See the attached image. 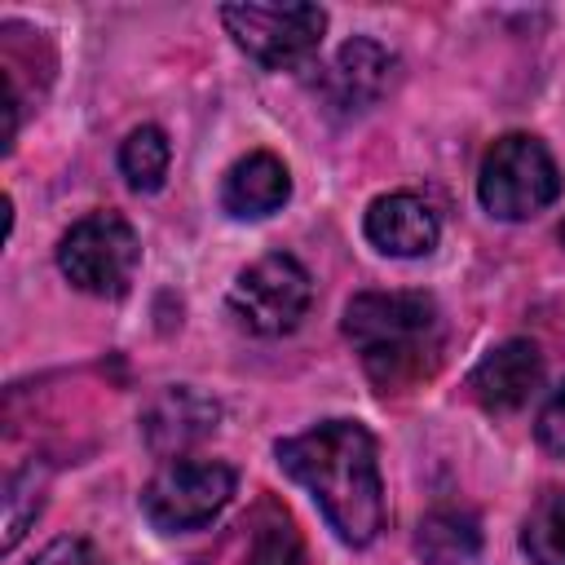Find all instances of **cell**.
<instances>
[{
	"label": "cell",
	"instance_id": "1",
	"mask_svg": "<svg viewBox=\"0 0 565 565\" xmlns=\"http://www.w3.org/2000/svg\"><path fill=\"white\" fill-rule=\"evenodd\" d=\"M282 472L309 490L340 543L366 547L384 530V481L375 437L358 419H322L278 441Z\"/></svg>",
	"mask_w": 565,
	"mask_h": 565
},
{
	"label": "cell",
	"instance_id": "2",
	"mask_svg": "<svg viewBox=\"0 0 565 565\" xmlns=\"http://www.w3.org/2000/svg\"><path fill=\"white\" fill-rule=\"evenodd\" d=\"M344 335L358 344L375 388L397 393L437 371L446 327L424 291H362L344 309Z\"/></svg>",
	"mask_w": 565,
	"mask_h": 565
},
{
	"label": "cell",
	"instance_id": "3",
	"mask_svg": "<svg viewBox=\"0 0 565 565\" xmlns=\"http://www.w3.org/2000/svg\"><path fill=\"white\" fill-rule=\"evenodd\" d=\"M561 194V168L547 146L530 132L499 137L477 172V199L499 221H530Z\"/></svg>",
	"mask_w": 565,
	"mask_h": 565
},
{
	"label": "cell",
	"instance_id": "4",
	"mask_svg": "<svg viewBox=\"0 0 565 565\" xmlns=\"http://www.w3.org/2000/svg\"><path fill=\"white\" fill-rule=\"evenodd\" d=\"M137 265H141V243L119 212H88L57 243L62 278L102 300L124 296L137 278Z\"/></svg>",
	"mask_w": 565,
	"mask_h": 565
},
{
	"label": "cell",
	"instance_id": "5",
	"mask_svg": "<svg viewBox=\"0 0 565 565\" xmlns=\"http://www.w3.org/2000/svg\"><path fill=\"white\" fill-rule=\"evenodd\" d=\"M225 31L234 35V44L260 62L265 71H291L300 62H309L322 44L327 31V13L318 4H225L221 9Z\"/></svg>",
	"mask_w": 565,
	"mask_h": 565
},
{
	"label": "cell",
	"instance_id": "6",
	"mask_svg": "<svg viewBox=\"0 0 565 565\" xmlns=\"http://www.w3.org/2000/svg\"><path fill=\"white\" fill-rule=\"evenodd\" d=\"M234 499V468L221 459H168L141 490V512L154 530H203Z\"/></svg>",
	"mask_w": 565,
	"mask_h": 565
},
{
	"label": "cell",
	"instance_id": "7",
	"mask_svg": "<svg viewBox=\"0 0 565 565\" xmlns=\"http://www.w3.org/2000/svg\"><path fill=\"white\" fill-rule=\"evenodd\" d=\"M309 300H313V278L287 252H269V256L252 260L247 269H238L234 287H230V313L256 335L296 331Z\"/></svg>",
	"mask_w": 565,
	"mask_h": 565
},
{
	"label": "cell",
	"instance_id": "8",
	"mask_svg": "<svg viewBox=\"0 0 565 565\" xmlns=\"http://www.w3.org/2000/svg\"><path fill=\"white\" fill-rule=\"evenodd\" d=\"M393 71L397 57L371 40V35H353L340 44V53L331 57V66L322 71V102L331 115H362L371 110L388 88H393Z\"/></svg>",
	"mask_w": 565,
	"mask_h": 565
},
{
	"label": "cell",
	"instance_id": "9",
	"mask_svg": "<svg viewBox=\"0 0 565 565\" xmlns=\"http://www.w3.org/2000/svg\"><path fill=\"white\" fill-rule=\"evenodd\" d=\"M539 384H543V353L530 340H503L468 371V393L494 415L521 411L539 393Z\"/></svg>",
	"mask_w": 565,
	"mask_h": 565
},
{
	"label": "cell",
	"instance_id": "10",
	"mask_svg": "<svg viewBox=\"0 0 565 565\" xmlns=\"http://www.w3.org/2000/svg\"><path fill=\"white\" fill-rule=\"evenodd\" d=\"M362 234H366V243H371L375 252H384V256H428V252L437 247L441 225H437V212H433L424 199L397 190V194H380V199L366 207Z\"/></svg>",
	"mask_w": 565,
	"mask_h": 565
},
{
	"label": "cell",
	"instance_id": "11",
	"mask_svg": "<svg viewBox=\"0 0 565 565\" xmlns=\"http://www.w3.org/2000/svg\"><path fill=\"white\" fill-rule=\"evenodd\" d=\"M291 199V172L278 154L269 150H252L243 154L225 181H221V207L234 216V221H260V216H274L282 203Z\"/></svg>",
	"mask_w": 565,
	"mask_h": 565
},
{
	"label": "cell",
	"instance_id": "12",
	"mask_svg": "<svg viewBox=\"0 0 565 565\" xmlns=\"http://www.w3.org/2000/svg\"><path fill=\"white\" fill-rule=\"evenodd\" d=\"M216 419H221V406L212 397H203L190 384H177L146 411L141 428H146V441L154 455H172V450H185L190 441L207 437L216 428Z\"/></svg>",
	"mask_w": 565,
	"mask_h": 565
},
{
	"label": "cell",
	"instance_id": "13",
	"mask_svg": "<svg viewBox=\"0 0 565 565\" xmlns=\"http://www.w3.org/2000/svg\"><path fill=\"white\" fill-rule=\"evenodd\" d=\"M481 547V530L463 512H433L415 530V552L424 565H468Z\"/></svg>",
	"mask_w": 565,
	"mask_h": 565
},
{
	"label": "cell",
	"instance_id": "14",
	"mask_svg": "<svg viewBox=\"0 0 565 565\" xmlns=\"http://www.w3.org/2000/svg\"><path fill=\"white\" fill-rule=\"evenodd\" d=\"M252 543L243 565H300V534L278 503H260L252 516Z\"/></svg>",
	"mask_w": 565,
	"mask_h": 565
},
{
	"label": "cell",
	"instance_id": "15",
	"mask_svg": "<svg viewBox=\"0 0 565 565\" xmlns=\"http://www.w3.org/2000/svg\"><path fill=\"white\" fill-rule=\"evenodd\" d=\"M168 159H172L168 137H163V128H154V124L132 128V132L124 137V146H119V172H124V181H128L132 190H141V194H150V190L163 185Z\"/></svg>",
	"mask_w": 565,
	"mask_h": 565
},
{
	"label": "cell",
	"instance_id": "16",
	"mask_svg": "<svg viewBox=\"0 0 565 565\" xmlns=\"http://www.w3.org/2000/svg\"><path fill=\"white\" fill-rule=\"evenodd\" d=\"M521 547L534 565H565V490H547L525 516Z\"/></svg>",
	"mask_w": 565,
	"mask_h": 565
},
{
	"label": "cell",
	"instance_id": "17",
	"mask_svg": "<svg viewBox=\"0 0 565 565\" xmlns=\"http://www.w3.org/2000/svg\"><path fill=\"white\" fill-rule=\"evenodd\" d=\"M44 508V472L35 463L18 468L4 486V552H13L26 534V525L40 516Z\"/></svg>",
	"mask_w": 565,
	"mask_h": 565
},
{
	"label": "cell",
	"instance_id": "18",
	"mask_svg": "<svg viewBox=\"0 0 565 565\" xmlns=\"http://www.w3.org/2000/svg\"><path fill=\"white\" fill-rule=\"evenodd\" d=\"M534 433H539L543 450H552V455H565V380H561V388L547 397V406L539 411V424H534Z\"/></svg>",
	"mask_w": 565,
	"mask_h": 565
},
{
	"label": "cell",
	"instance_id": "19",
	"mask_svg": "<svg viewBox=\"0 0 565 565\" xmlns=\"http://www.w3.org/2000/svg\"><path fill=\"white\" fill-rule=\"evenodd\" d=\"M31 565H102V561H97V552H93L88 539H79V534H62V539H53Z\"/></svg>",
	"mask_w": 565,
	"mask_h": 565
},
{
	"label": "cell",
	"instance_id": "20",
	"mask_svg": "<svg viewBox=\"0 0 565 565\" xmlns=\"http://www.w3.org/2000/svg\"><path fill=\"white\" fill-rule=\"evenodd\" d=\"M561 243H565V225H561Z\"/></svg>",
	"mask_w": 565,
	"mask_h": 565
}]
</instances>
